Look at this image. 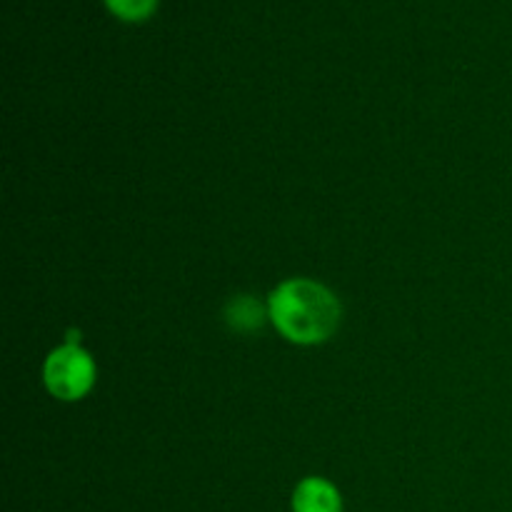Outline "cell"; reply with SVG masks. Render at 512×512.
<instances>
[{"label":"cell","mask_w":512,"mask_h":512,"mask_svg":"<svg viewBox=\"0 0 512 512\" xmlns=\"http://www.w3.org/2000/svg\"><path fill=\"white\" fill-rule=\"evenodd\" d=\"M95 375H98V368H95L93 355L78 343L55 348L43 365L45 388L53 398L65 400V403L83 400L93 390Z\"/></svg>","instance_id":"2"},{"label":"cell","mask_w":512,"mask_h":512,"mask_svg":"<svg viewBox=\"0 0 512 512\" xmlns=\"http://www.w3.org/2000/svg\"><path fill=\"white\" fill-rule=\"evenodd\" d=\"M108 8L123 20H145L155 10L158 0H105Z\"/></svg>","instance_id":"5"},{"label":"cell","mask_w":512,"mask_h":512,"mask_svg":"<svg viewBox=\"0 0 512 512\" xmlns=\"http://www.w3.org/2000/svg\"><path fill=\"white\" fill-rule=\"evenodd\" d=\"M268 318L290 343L320 345L340 328L343 305L333 290L318 280L293 278L270 293Z\"/></svg>","instance_id":"1"},{"label":"cell","mask_w":512,"mask_h":512,"mask_svg":"<svg viewBox=\"0 0 512 512\" xmlns=\"http://www.w3.org/2000/svg\"><path fill=\"white\" fill-rule=\"evenodd\" d=\"M295 512H343L338 488L323 478H305L293 493Z\"/></svg>","instance_id":"3"},{"label":"cell","mask_w":512,"mask_h":512,"mask_svg":"<svg viewBox=\"0 0 512 512\" xmlns=\"http://www.w3.org/2000/svg\"><path fill=\"white\" fill-rule=\"evenodd\" d=\"M225 318H228V323L233 325L235 330L248 333V330H255L263 325L265 308L253 298V295H238V298L230 300L228 308H225Z\"/></svg>","instance_id":"4"}]
</instances>
